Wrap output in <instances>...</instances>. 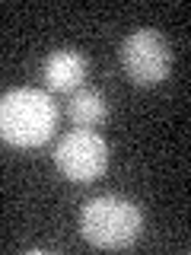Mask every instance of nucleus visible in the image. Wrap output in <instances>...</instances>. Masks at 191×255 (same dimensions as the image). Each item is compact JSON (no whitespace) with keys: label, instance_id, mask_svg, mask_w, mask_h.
<instances>
[{"label":"nucleus","instance_id":"obj_2","mask_svg":"<svg viewBox=\"0 0 191 255\" xmlns=\"http://www.w3.org/2000/svg\"><path fill=\"white\" fill-rule=\"evenodd\" d=\"M80 233L96 249H127L140 236V211L134 201L118 195L93 198L80 214Z\"/></svg>","mask_w":191,"mask_h":255},{"label":"nucleus","instance_id":"obj_5","mask_svg":"<svg viewBox=\"0 0 191 255\" xmlns=\"http://www.w3.org/2000/svg\"><path fill=\"white\" fill-rule=\"evenodd\" d=\"M86 80V58L80 51H54L45 61V83L54 93H77Z\"/></svg>","mask_w":191,"mask_h":255},{"label":"nucleus","instance_id":"obj_3","mask_svg":"<svg viewBox=\"0 0 191 255\" xmlns=\"http://www.w3.org/2000/svg\"><path fill=\"white\" fill-rule=\"evenodd\" d=\"M54 163L70 182H93L108 166V147L90 128L64 134L54 147Z\"/></svg>","mask_w":191,"mask_h":255},{"label":"nucleus","instance_id":"obj_6","mask_svg":"<svg viewBox=\"0 0 191 255\" xmlns=\"http://www.w3.org/2000/svg\"><path fill=\"white\" fill-rule=\"evenodd\" d=\"M67 112H70V118H74V125L90 128L93 131V128L105 118V99H102L96 90H77L74 96H70Z\"/></svg>","mask_w":191,"mask_h":255},{"label":"nucleus","instance_id":"obj_1","mask_svg":"<svg viewBox=\"0 0 191 255\" xmlns=\"http://www.w3.org/2000/svg\"><path fill=\"white\" fill-rule=\"evenodd\" d=\"M54 122L58 109L42 90H10L0 96V137L13 147H42Z\"/></svg>","mask_w":191,"mask_h":255},{"label":"nucleus","instance_id":"obj_4","mask_svg":"<svg viewBox=\"0 0 191 255\" xmlns=\"http://www.w3.org/2000/svg\"><path fill=\"white\" fill-rule=\"evenodd\" d=\"M121 64L134 83L150 86V83H159V80L169 77L172 54H169V45H166V38L159 32L140 29L121 42Z\"/></svg>","mask_w":191,"mask_h":255}]
</instances>
